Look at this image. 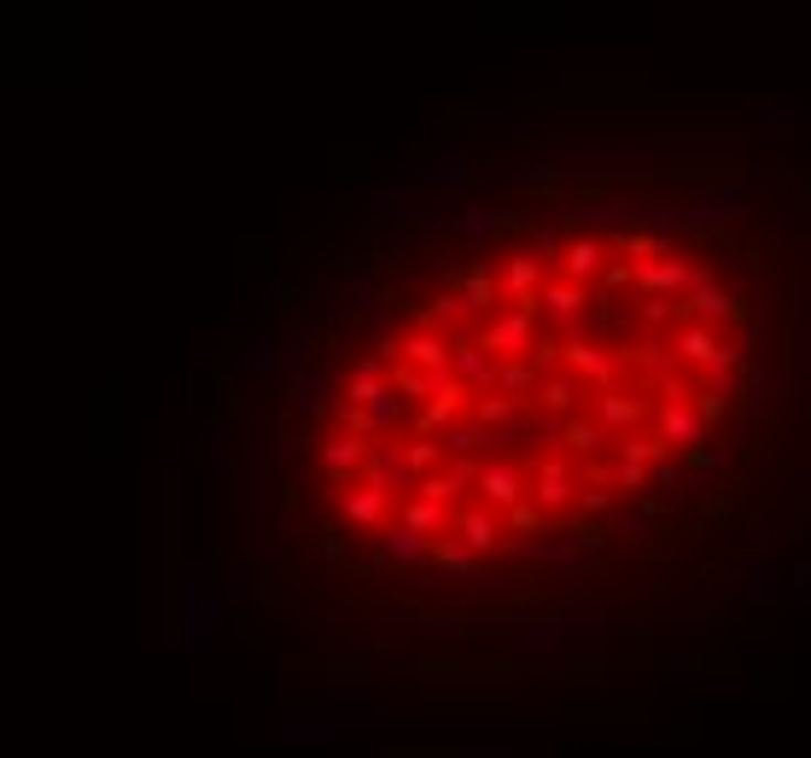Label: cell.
<instances>
[{"mask_svg":"<svg viewBox=\"0 0 811 758\" xmlns=\"http://www.w3.org/2000/svg\"><path fill=\"white\" fill-rule=\"evenodd\" d=\"M672 351H677V362H689V367H718V362H729L736 367L741 356H747V344L736 339V333H718V327H706V321H677V333H672Z\"/></svg>","mask_w":811,"mask_h":758,"instance_id":"1","label":"cell"},{"mask_svg":"<svg viewBox=\"0 0 811 758\" xmlns=\"http://www.w3.org/2000/svg\"><path fill=\"white\" fill-rule=\"evenodd\" d=\"M316 461H321V479L328 490H344V484H362L374 461V438H356V433H328L316 444Z\"/></svg>","mask_w":811,"mask_h":758,"instance_id":"2","label":"cell"},{"mask_svg":"<svg viewBox=\"0 0 811 758\" xmlns=\"http://www.w3.org/2000/svg\"><path fill=\"white\" fill-rule=\"evenodd\" d=\"M479 344L491 351L497 362H525L537 344V316H520V310H502L479 327Z\"/></svg>","mask_w":811,"mask_h":758,"instance_id":"3","label":"cell"},{"mask_svg":"<svg viewBox=\"0 0 811 758\" xmlns=\"http://www.w3.org/2000/svg\"><path fill=\"white\" fill-rule=\"evenodd\" d=\"M683 310L689 316H701L706 327H718V321H747V303L741 298H729V292H718V280H713V269H695V286H689V298H683Z\"/></svg>","mask_w":811,"mask_h":758,"instance_id":"4","label":"cell"},{"mask_svg":"<svg viewBox=\"0 0 811 758\" xmlns=\"http://www.w3.org/2000/svg\"><path fill=\"white\" fill-rule=\"evenodd\" d=\"M637 286H642V298H672V303H683L689 286H695V263H683L677 252L672 257H654V263H637Z\"/></svg>","mask_w":811,"mask_h":758,"instance_id":"5","label":"cell"},{"mask_svg":"<svg viewBox=\"0 0 811 758\" xmlns=\"http://www.w3.org/2000/svg\"><path fill=\"white\" fill-rule=\"evenodd\" d=\"M502 298H509V310H520V316H537V310H543L537 252H514V257H509V269H502Z\"/></svg>","mask_w":811,"mask_h":758,"instance_id":"6","label":"cell"},{"mask_svg":"<svg viewBox=\"0 0 811 758\" xmlns=\"http://www.w3.org/2000/svg\"><path fill=\"white\" fill-rule=\"evenodd\" d=\"M566 367H573L578 380H590L596 392H613V380H619L625 356H619V351H607V344H596V339H578V344H566Z\"/></svg>","mask_w":811,"mask_h":758,"instance_id":"7","label":"cell"},{"mask_svg":"<svg viewBox=\"0 0 811 758\" xmlns=\"http://www.w3.org/2000/svg\"><path fill=\"white\" fill-rule=\"evenodd\" d=\"M607 234H566V252H561V269H566V280H578V286H590V280H601L607 275Z\"/></svg>","mask_w":811,"mask_h":758,"instance_id":"8","label":"cell"},{"mask_svg":"<svg viewBox=\"0 0 811 758\" xmlns=\"http://www.w3.org/2000/svg\"><path fill=\"white\" fill-rule=\"evenodd\" d=\"M362 484H374L380 497H415V479H409V461H403V444H374V461Z\"/></svg>","mask_w":811,"mask_h":758,"instance_id":"9","label":"cell"},{"mask_svg":"<svg viewBox=\"0 0 811 758\" xmlns=\"http://www.w3.org/2000/svg\"><path fill=\"white\" fill-rule=\"evenodd\" d=\"M444 292H461L473 303V316H491L497 303H502V280L491 269H479V263H461V269L444 275Z\"/></svg>","mask_w":811,"mask_h":758,"instance_id":"10","label":"cell"},{"mask_svg":"<svg viewBox=\"0 0 811 758\" xmlns=\"http://www.w3.org/2000/svg\"><path fill=\"white\" fill-rule=\"evenodd\" d=\"M333 502H339V520L351 531L385 525V508H392V497H380L374 484H344V490H333Z\"/></svg>","mask_w":811,"mask_h":758,"instance_id":"11","label":"cell"},{"mask_svg":"<svg viewBox=\"0 0 811 758\" xmlns=\"http://www.w3.org/2000/svg\"><path fill=\"white\" fill-rule=\"evenodd\" d=\"M450 351H456V339H444L438 327H415V333H403V362L420 367V374H450Z\"/></svg>","mask_w":811,"mask_h":758,"instance_id":"12","label":"cell"},{"mask_svg":"<svg viewBox=\"0 0 811 758\" xmlns=\"http://www.w3.org/2000/svg\"><path fill=\"white\" fill-rule=\"evenodd\" d=\"M450 374L461 385H473V392H497V356L484 351L479 339H456V351H450Z\"/></svg>","mask_w":811,"mask_h":758,"instance_id":"13","label":"cell"},{"mask_svg":"<svg viewBox=\"0 0 811 758\" xmlns=\"http://www.w3.org/2000/svg\"><path fill=\"white\" fill-rule=\"evenodd\" d=\"M456 537L473 548V555H491V548L502 543V514L497 508H456Z\"/></svg>","mask_w":811,"mask_h":758,"instance_id":"14","label":"cell"},{"mask_svg":"<svg viewBox=\"0 0 811 758\" xmlns=\"http://www.w3.org/2000/svg\"><path fill=\"white\" fill-rule=\"evenodd\" d=\"M654 433L672 444V449H683V456H689V449L706 444V420H701L695 403H677V408H660V426H654Z\"/></svg>","mask_w":811,"mask_h":758,"instance_id":"15","label":"cell"},{"mask_svg":"<svg viewBox=\"0 0 811 758\" xmlns=\"http://www.w3.org/2000/svg\"><path fill=\"white\" fill-rule=\"evenodd\" d=\"M619 356L631 362V367H642V374L654 380V385L677 374V351H672V339H660V333H648V339H637V344H625Z\"/></svg>","mask_w":811,"mask_h":758,"instance_id":"16","label":"cell"},{"mask_svg":"<svg viewBox=\"0 0 811 758\" xmlns=\"http://www.w3.org/2000/svg\"><path fill=\"white\" fill-rule=\"evenodd\" d=\"M532 502L543 508V514H566V508L578 502L573 473H566L561 461H543V467H537V479H532Z\"/></svg>","mask_w":811,"mask_h":758,"instance_id":"17","label":"cell"},{"mask_svg":"<svg viewBox=\"0 0 811 758\" xmlns=\"http://www.w3.org/2000/svg\"><path fill=\"white\" fill-rule=\"evenodd\" d=\"M397 525L420 531V537H427V543H438V537H456V514H450V508H438V502H427V497H409V502H403Z\"/></svg>","mask_w":811,"mask_h":758,"instance_id":"18","label":"cell"},{"mask_svg":"<svg viewBox=\"0 0 811 758\" xmlns=\"http://www.w3.org/2000/svg\"><path fill=\"white\" fill-rule=\"evenodd\" d=\"M607 245L631 263H654V257H672V234H654V228H619V234H607Z\"/></svg>","mask_w":811,"mask_h":758,"instance_id":"19","label":"cell"},{"mask_svg":"<svg viewBox=\"0 0 811 758\" xmlns=\"http://www.w3.org/2000/svg\"><path fill=\"white\" fill-rule=\"evenodd\" d=\"M479 490H484V508H497V514H509V508L525 502V484H520V473H514L509 461H484Z\"/></svg>","mask_w":811,"mask_h":758,"instance_id":"20","label":"cell"},{"mask_svg":"<svg viewBox=\"0 0 811 758\" xmlns=\"http://www.w3.org/2000/svg\"><path fill=\"white\" fill-rule=\"evenodd\" d=\"M642 415H648L642 397H631V392H596V420L607 426V433H625V438H631Z\"/></svg>","mask_w":811,"mask_h":758,"instance_id":"21","label":"cell"},{"mask_svg":"<svg viewBox=\"0 0 811 758\" xmlns=\"http://www.w3.org/2000/svg\"><path fill=\"white\" fill-rule=\"evenodd\" d=\"M584 303H590V286H578V280H549L543 286V310H549L555 327L584 321Z\"/></svg>","mask_w":811,"mask_h":758,"instance_id":"22","label":"cell"},{"mask_svg":"<svg viewBox=\"0 0 811 758\" xmlns=\"http://www.w3.org/2000/svg\"><path fill=\"white\" fill-rule=\"evenodd\" d=\"M380 555H385V566H415V561H433V543L409 525H392L380 543Z\"/></svg>","mask_w":811,"mask_h":758,"instance_id":"23","label":"cell"},{"mask_svg":"<svg viewBox=\"0 0 811 758\" xmlns=\"http://www.w3.org/2000/svg\"><path fill=\"white\" fill-rule=\"evenodd\" d=\"M392 397H403V403H420V408H427V403L438 397V374H420V367L397 362V367H392Z\"/></svg>","mask_w":811,"mask_h":758,"instance_id":"24","label":"cell"},{"mask_svg":"<svg viewBox=\"0 0 811 758\" xmlns=\"http://www.w3.org/2000/svg\"><path fill=\"white\" fill-rule=\"evenodd\" d=\"M484 444H497V433H484L479 420H456L450 433H444V449H450L456 461H479V449Z\"/></svg>","mask_w":811,"mask_h":758,"instance_id":"25","label":"cell"},{"mask_svg":"<svg viewBox=\"0 0 811 758\" xmlns=\"http://www.w3.org/2000/svg\"><path fill=\"white\" fill-rule=\"evenodd\" d=\"M619 461L660 467V461H672V444H665L660 433H631V438H619Z\"/></svg>","mask_w":811,"mask_h":758,"instance_id":"26","label":"cell"},{"mask_svg":"<svg viewBox=\"0 0 811 758\" xmlns=\"http://www.w3.org/2000/svg\"><path fill=\"white\" fill-rule=\"evenodd\" d=\"M520 415V397H502V392H491V397H473V420L484 426V433H509V420Z\"/></svg>","mask_w":811,"mask_h":758,"instance_id":"27","label":"cell"},{"mask_svg":"<svg viewBox=\"0 0 811 758\" xmlns=\"http://www.w3.org/2000/svg\"><path fill=\"white\" fill-rule=\"evenodd\" d=\"M561 438H566V449H573V456H584V461H590L596 449L607 444V426H601V420H584V415H573V420L561 426Z\"/></svg>","mask_w":811,"mask_h":758,"instance_id":"28","label":"cell"},{"mask_svg":"<svg viewBox=\"0 0 811 758\" xmlns=\"http://www.w3.org/2000/svg\"><path fill=\"white\" fill-rule=\"evenodd\" d=\"M403 461H409V479L415 484H427L433 473H444V467H438L444 461V444L438 438H415V444H403Z\"/></svg>","mask_w":811,"mask_h":758,"instance_id":"29","label":"cell"},{"mask_svg":"<svg viewBox=\"0 0 811 758\" xmlns=\"http://www.w3.org/2000/svg\"><path fill=\"white\" fill-rule=\"evenodd\" d=\"M433 566L450 572V578H468V572L479 566V555H473L461 537H438V543H433Z\"/></svg>","mask_w":811,"mask_h":758,"instance_id":"30","label":"cell"},{"mask_svg":"<svg viewBox=\"0 0 811 758\" xmlns=\"http://www.w3.org/2000/svg\"><path fill=\"white\" fill-rule=\"evenodd\" d=\"M706 211H718V216H741V211H747V181H741V175L713 181V188H706Z\"/></svg>","mask_w":811,"mask_h":758,"instance_id":"31","label":"cell"},{"mask_svg":"<svg viewBox=\"0 0 811 758\" xmlns=\"http://www.w3.org/2000/svg\"><path fill=\"white\" fill-rule=\"evenodd\" d=\"M537 367L532 362H497V392L502 397H520V392H537Z\"/></svg>","mask_w":811,"mask_h":758,"instance_id":"32","label":"cell"},{"mask_svg":"<svg viewBox=\"0 0 811 758\" xmlns=\"http://www.w3.org/2000/svg\"><path fill=\"white\" fill-rule=\"evenodd\" d=\"M537 403L549 408V415H566V420H573V408H578V385L566 380V374H561V380H543V385H537Z\"/></svg>","mask_w":811,"mask_h":758,"instance_id":"33","label":"cell"},{"mask_svg":"<svg viewBox=\"0 0 811 758\" xmlns=\"http://www.w3.org/2000/svg\"><path fill=\"white\" fill-rule=\"evenodd\" d=\"M502 520H509V531H520V543H537L543 531H549V514H543L537 502H520V508H509Z\"/></svg>","mask_w":811,"mask_h":758,"instance_id":"34","label":"cell"},{"mask_svg":"<svg viewBox=\"0 0 811 758\" xmlns=\"http://www.w3.org/2000/svg\"><path fill=\"white\" fill-rule=\"evenodd\" d=\"M351 408H374V403H385L392 397V380H362V374H351L344 380V392H339Z\"/></svg>","mask_w":811,"mask_h":758,"instance_id":"35","label":"cell"},{"mask_svg":"<svg viewBox=\"0 0 811 758\" xmlns=\"http://www.w3.org/2000/svg\"><path fill=\"white\" fill-rule=\"evenodd\" d=\"M321 671H333V677H344V683H369L374 677V660H369V653H328Z\"/></svg>","mask_w":811,"mask_h":758,"instance_id":"36","label":"cell"},{"mask_svg":"<svg viewBox=\"0 0 811 758\" xmlns=\"http://www.w3.org/2000/svg\"><path fill=\"white\" fill-rule=\"evenodd\" d=\"M468 316H473V303L461 298V292H438V298H427V327H433V321H450V327H461Z\"/></svg>","mask_w":811,"mask_h":758,"instance_id":"37","label":"cell"},{"mask_svg":"<svg viewBox=\"0 0 811 758\" xmlns=\"http://www.w3.org/2000/svg\"><path fill=\"white\" fill-rule=\"evenodd\" d=\"M537 367V380H561V367H566V344H555V339H537L532 344V356H525Z\"/></svg>","mask_w":811,"mask_h":758,"instance_id":"38","label":"cell"},{"mask_svg":"<svg viewBox=\"0 0 811 758\" xmlns=\"http://www.w3.org/2000/svg\"><path fill=\"white\" fill-rule=\"evenodd\" d=\"M706 392L736 403V397L747 392V385H741V374H736V367H729V362H718V367H706Z\"/></svg>","mask_w":811,"mask_h":758,"instance_id":"39","label":"cell"},{"mask_svg":"<svg viewBox=\"0 0 811 758\" xmlns=\"http://www.w3.org/2000/svg\"><path fill=\"white\" fill-rule=\"evenodd\" d=\"M392 426H403V397H385V403H374V408H369V438L392 433Z\"/></svg>","mask_w":811,"mask_h":758,"instance_id":"40","label":"cell"},{"mask_svg":"<svg viewBox=\"0 0 811 758\" xmlns=\"http://www.w3.org/2000/svg\"><path fill=\"white\" fill-rule=\"evenodd\" d=\"M648 484H654V467H642V461H619L613 467V490H631L637 497V490H648Z\"/></svg>","mask_w":811,"mask_h":758,"instance_id":"41","label":"cell"},{"mask_svg":"<svg viewBox=\"0 0 811 758\" xmlns=\"http://www.w3.org/2000/svg\"><path fill=\"white\" fill-rule=\"evenodd\" d=\"M759 694H788V660H759Z\"/></svg>","mask_w":811,"mask_h":758,"instance_id":"42","label":"cell"},{"mask_svg":"<svg viewBox=\"0 0 811 758\" xmlns=\"http://www.w3.org/2000/svg\"><path fill=\"white\" fill-rule=\"evenodd\" d=\"M369 170V147H333V175H362Z\"/></svg>","mask_w":811,"mask_h":758,"instance_id":"43","label":"cell"},{"mask_svg":"<svg viewBox=\"0 0 811 758\" xmlns=\"http://www.w3.org/2000/svg\"><path fill=\"white\" fill-rule=\"evenodd\" d=\"M566 531H573V543L590 548V555H596V548H607V525H596V520H573Z\"/></svg>","mask_w":811,"mask_h":758,"instance_id":"44","label":"cell"},{"mask_svg":"<svg viewBox=\"0 0 811 758\" xmlns=\"http://www.w3.org/2000/svg\"><path fill=\"white\" fill-rule=\"evenodd\" d=\"M695 408H701V420H706V433H713V426L729 415V408H736V403H729V397H713V392H701L695 397Z\"/></svg>","mask_w":811,"mask_h":758,"instance_id":"45","label":"cell"},{"mask_svg":"<svg viewBox=\"0 0 811 758\" xmlns=\"http://www.w3.org/2000/svg\"><path fill=\"white\" fill-rule=\"evenodd\" d=\"M677 310H683V303H672V298H642V321H648V327H665Z\"/></svg>","mask_w":811,"mask_h":758,"instance_id":"46","label":"cell"},{"mask_svg":"<svg viewBox=\"0 0 811 758\" xmlns=\"http://www.w3.org/2000/svg\"><path fill=\"white\" fill-rule=\"evenodd\" d=\"M654 484H660V490H683V484H689V467H683V461H660V467H654Z\"/></svg>","mask_w":811,"mask_h":758,"instance_id":"47","label":"cell"},{"mask_svg":"<svg viewBox=\"0 0 811 758\" xmlns=\"http://www.w3.org/2000/svg\"><path fill=\"white\" fill-rule=\"evenodd\" d=\"M683 467H689V473H713V467H718V449H689V456H683Z\"/></svg>","mask_w":811,"mask_h":758,"instance_id":"48","label":"cell"},{"mask_svg":"<svg viewBox=\"0 0 811 758\" xmlns=\"http://www.w3.org/2000/svg\"><path fill=\"white\" fill-rule=\"evenodd\" d=\"M613 508V490H584V514H607Z\"/></svg>","mask_w":811,"mask_h":758,"instance_id":"49","label":"cell"},{"mask_svg":"<svg viewBox=\"0 0 811 758\" xmlns=\"http://www.w3.org/2000/svg\"><path fill=\"white\" fill-rule=\"evenodd\" d=\"M275 508H280V514H292V508H298V484H292V479L280 484V497H275Z\"/></svg>","mask_w":811,"mask_h":758,"instance_id":"50","label":"cell"},{"mask_svg":"<svg viewBox=\"0 0 811 758\" xmlns=\"http://www.w3.org/2000/svg\"><path fill=\"white\" fill-rule=\"evenodd\" d=\"M321 548H328V561H344V537H339V531H321Z\"/></svg>","mask_w":811,"mask_h":758,"instance_id":"51","label":"cell"},{"mask_svg":"<svg viewBox=\"0 0 811 758\" xmlns=\"http://www.w3.org/2000/svg\"><path fill=\"white\" fill-rule=\"evenodd\" d=\"M316 204V193H287V216H303Z\"/></svg>","mask_w":811,"mask_h":758,"instance_id":"52","label":"cell"},{"mask_svg":"<svg viewBox=\"0 0 811 758\" xmlns=\"http://www.w3.org/2000/svg\"><path fill=\"white\" fill-rule=\"evenodd\" d=\"M800 211L811 216V181H805V188H800Z\"/></svg>","mask_w":811,"mask_h":758,"instance_id":"53","label":"cell"}]
</instances>
